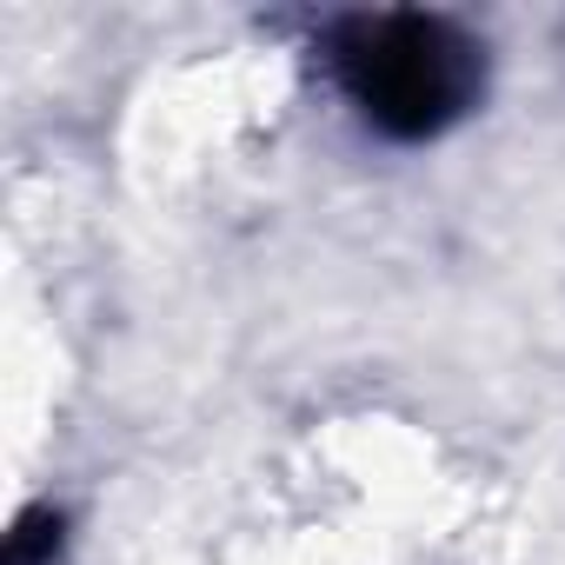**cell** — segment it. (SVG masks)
<instances>
[{
  "mask_svg": "<svg viewBox=\"0 0 565 565\" xmlns=\"http://www.w3.org/2000/svg\"><path fill=\"white\" fill-rule=\"evenodd\" d=\"M327 67L353 114L399 140H439L486 100V41L426 8H386V14H347L327 34Z\"/></svg>",
  "mask_w": 565,
  "mask_h": 565,
  "instance_id": "obj_1",
  "label": "cell"
},
{
  "mask_svg": "<svg viewBox=\"0 0 565 565\" xmlns=\"http://www.w3.org/2000/svg\"><path fill=\"white\" fill-rule=\"evenodd\" d=\"M61 552H67V512L28 505L14 519V532H8V558L0 565H61Z\"/></svg>",
  "mask_w": 565,
  "mask_h": 565,
  "instance_id": "obj_2",
  "label": "cell"
}]
</instances>
